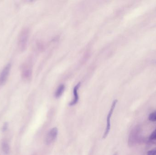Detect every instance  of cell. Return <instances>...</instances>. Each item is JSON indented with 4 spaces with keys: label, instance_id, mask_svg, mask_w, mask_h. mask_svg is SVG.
Here are the masks:
<instances>
[{
    "label": "cell",
    "instance_id": "1",
    "mask_svg": "<svg viewBox=\"0 0 156 155\" xmlns=\"http://www.w3.org/2000/svg\"><path fill=\"white\" fill-rule=\"evenodd\" d=\"M141 134L142 129L139 125L136 126L132 129L128 138V144L129 146L131 147L134 146L142 141Z\"/></svg>",
    "mask_w": 156,
    "mask_h": 155
},
{
    "label": "cell",
    "instance_id": "2",
    "mask_svg": "<svg viewBox=\"0 0 156 155\" xmlns=\"http://www.w3.org/2000/svg\"><path fill=\"white\" fill-rule=\"evenodd\" d=\"M117 102H118L117 100H115L113 101L112 104L111 109H110V111H109V113H108V116H107V125H106V129H105L104 134L103 136V139H105L107 137L109 132H110V129H111V118L113 113L114 110L115 108V106H116V104H117Z\"/></svg>",
    "mask_w": 156,
    "mask_h": 155
},
{
    "label": "cell",
    "instance_id": "3",
    "mask_svg": "<svg viewBox=\"0 0 156 155\" xmlns=\"http://www.w3.org/2000/svg\"><path fill=\"white\" fill-rule=\"evenodd\" d=\"M28 31L24 29L22 31L19 39V47L21 51H24L26 48L28 39Z\"/></svg>",
    "mask_w": 156,
    "mask_h": 155
},
{
    "label": "cell",
    "instance_id": "4",
    "mask_svg": "<svg viewBox=\"0 0 156 155\" xmlns=\"http://www.w3.org/2000/svg\"><path fill=\"white\" fill-rule=\"evenodd\" d=\"M58 134V129L57 127H54L51 129L48 133L46 136V143L49 145L53 143L56 139Z\"/></svg>",
    "mask_w": 156,
    "mask_h": 155
},
{
    "label": "cell",
    "instance_id": "5",
    "mask_svg": "<svg viewBox=\"0 0 156 155\" xmlns=\"http://www.w3.org/2000/svg\"><path fill=\"white\" fill-rule=\"evenodd\" d=\"M11 65L9 63L5 66L0 74V85H2L6 83L11 70Z\"/></svg>",
    "mask_w": 156,
    "mask_h": 155
},
{
    "label": "cell",
    "instance_id": "6",
    "mask_svg": "<svg viewBox=\"0 0 156 155\" xmlns=\"http://www.w3.org/2000/svg\"><path fill=\"white\" fill-rule=\"evenodd\" d=\"M80 85L81 83H79L74 87V90H73L74 99L72 100V102L69 103V105L70 106H73L76 104L77 103L78 101H79V96L78 91L79 88H80Z\"/></svg>",
    "mask_w": 156,
    "mask_h": 155
},
{
    "label": "cell",
    "instance_id": "7",
    "mask_svg": "<svg viewBox=\"0 0 156 155\" xmlns=\"http://www.w3.org/2000/svg\"><path fill=\"white\" fill-rule=\"evenodd\" d=\"M2 151L4 154L8 155L10 153V147H9V144L6 141H3L2 143Z\"/></svg>",
    "mask_w": 156,
    "mask_h": 155
},
{
    "label": "cell",
    "instance_id": "8",
    "mask_svg": "<svg viewBox=\"0 0 156 155\" xmlns=\"http://www.w3.org/2000/svg\"><path fill=\"white\" fill-rule=\"evenodd\" d=\"M65 90V86L64 84H61L58 86V89L55 93V97L56 98H59L63 94Z\"/></svg>",
    "mask_w": 156,
    "mask_h": 155
},
{
    "label": "cell",
    "instance_id": "9",
    "mask_svg": "<svg viewBox=\"0 0 156 155\" xmlns=\"http://www.w3.org/2000/svg\"><path fill=\"white\" fill-rule=\"evenodd\" d=\"M149 121L153 122H156V111L153 112L148 116Z\"/></svg>",
    "mask_w": 156,
    "mask_h": 155
},
{
    "label": "cell",
    "instance_id": "10",
    "mask_svg": "<svg viewBox=\"0 0 156 155\" xmlns=\"http://www.w3.org/2000/svg\"><path fill=\"white\" fill-rule=\"evenodd\" d=\"M149 139L151 141L156 140V129L149 136Z\"/></svg>",
    "mask_w": 156,
    "mask_h": 155
},
{
    "label": "cell",
    "instance_id": "11",
    "mask_svg": "<svg viewBox=\"0 0 156 155\" xmlns=\"http://www.w3.org/2000/svg\"><path fill=\"white\" fill-rule=\"evenodd\" d=\"M8 126H9V124L7 122H5L4 123L2 127V132H5L7 130L8 128Z\"/></svg>",
    "mask_w": 156,
    "mask_h": 155
},
{
    "label": "cell",
    "instance_id": "12",
    "mask_svg": "<svg viewBox=\"0 0 156 155\" xmlns=\"http://www.w3.org/2000/svg\"><path fill=\"white\" fill-rule=\"evenodd\" d=\"M147 155H156V147L148 151Z\"/></svg>",
    "mask_w": 156,
    "mask_h": 155
}]
</instances>
